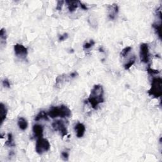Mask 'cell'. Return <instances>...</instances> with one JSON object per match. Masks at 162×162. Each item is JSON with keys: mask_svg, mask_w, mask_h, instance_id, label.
<instances>
[{"mask_svg": "<svg viewBox=\"0 0 162 162\" xmlns=\"http://www.w3.org/2000/svg\"><path fill=\"white\" fill-rule=\"evenodd\" d=\"M93 109H97L99 104L104 102V89L99 84L95 85L91 90L89 97L86 100Z\"/></svg>", "mask_w": 162, "mask_h": 162, "instance_id": "6da1fadb", "label": "cell"}, {"mask_svg": "<svg viewBox=\"0 0 162 162\" xmlns=\"http://www.w3.org/2000/svg\"><path fill=\"white\" fill-rule=\"evenodd\" d=\"M48 116L51 118L57 117L69 118L72 115L71 110L65 105H61L60 106H52L48 112Z\"/></svg>", "mask_w": 162, "mask_h": 162, "instance_id": "7a4b0ae2", "label": "cell"}, {"mask_svg": "<svg viewBox=\"0 0 162 162\" xmlns=\"http://www.w3.org/2000/svg\"><path fill=\"white\" fill-rule=\"evenodd\" d=\"M148 95L155 98H160L162 95V80L160 77L154 78L151 82L150 89L148 91Z\"/></svg>", "mask_w": 162, "mask_h": 162, "instance_id": "3957f363", "label": "cell"}, {"mask_svg": "<svg viewBox=\"0 0 162 162\" xmlns=\"http://www.w3.org/2000/svg\"><path fill=\"white\" fill-rule=\"evenodd\" d=\"M50 150V144L48 139L43 138V137L37 139L35 144V151L39 155L43 154Z\"/></svg>", "mask_w": 162, "mask_h": 162, "instance_id": "277c9868", "label": "cell"}, {"mask_svg": "<svg viewBox=\"0 0 162 162\" xmlns=\"http://www.w3.org/2000/svg\"><path fill=\"white\" fill-rule=\"evenodd\" d=\"M140 60L142 62L147 63L150 60V53H149L148 44L142 43L140 46V52H139Z\"/></svg>", "mask_w": 162, "mask_h": 162, "instance_id": "5b68a950", "label": "cell"}, {"mask_svg": "<svg viewBox=\"0 0 162 162\" xmlns=\"http://www.w3.org/2000/svg\"><path fill=\"white\" fill-rule=\"evenodd\" d=\"M52 127L55 131L59 132L60 134L62 136V137L67 135L68 134L67 129L62 120H56L53 122Z\"/></svg>", "mask_w": 162, "mask_h": 162, "instance_id": "8992f818", "label": "cell"}, {"mask_svg": "<svg viewBox=\"0 0 162 162\" xmlns=\"http://www.w3.org/2000/svg\"><path fill=\"white\" fill-rule=\"evenodd\" d=\"M14 51L16 56L22 60H25L28 54L27 48L20 44L14 45Z\"/></svg>", "mask_w": 162, "mask_h": 162, "instance_id": "52a82bcc", "label": "cell"}, {"mask_svg": "<svg viewBox=\"0 0 162 162\" xmlns=\"http://www.w3.org/2000/svg\"><path fill=\"white\" fill-rule=\"evenodd\" d=\"M74 129H75L76 132V135L77 137L80 138L84 136V134H85V131H86V127L82 123H77V124L76 125L75 127H74Z\"/></svg>", "mask_w": 162, "mask_h": 162, "instance_id": "ba28073f", "label": "cell"}, {"mask_svg": "<svg viewBox=\"0 0 162 162\" xmlns=\"http://www.w3.org/2000/svg\"><path fill=\"white\" fill-rule=\"evenodd\" d=\"M108 17L110 19H114L118 13V6L116 4H113L108 6Z\"/></svg>", "mask_w": 162, "mask_h": 162, "instance_id": "9c48e42d", "label": "cell"}, {"mask_svg": "<svg viewBox=\"0 0 162 162\" xmlns=\"http://www.w3.org/2000/svg\"><path fill=\"white\" fill-rule=\"evenodd\" d=\"M32 131H33L34 136L35 137L40 138L43 136V127L41 125L35 124L32 127Z\"/></svg>", "mask_w": 162, "mask_h": 162, "instance_id": "30bf717a", "label": "cell"}, {"mask_svg": "<svg viewBox=\"0 0 162 162\" xmlns=\"http://www.w3.org/2000/svg\"><path fill=\"white\" fill-rule=\"evenodd\" d=\"M7 113V108H6V106L3 103H1V104H0V125H1L3 124V122L6 119Z\"/></svg>", "mask_w": 162, "mask_h": 162, "instance_id": "8fae6325", "label": "cell"}, {"mask_svg": "<svg viewBox=\"0 0 162 162\" xmlns=\"http://www.w3.org/2000/svg\"><path fill=\"white\" fill-rule=\"evenodd\" d=\"M68 5V9L70 12L72 13L78 8L79 5V1H66Z\"/></svg>", "mask_w": 162, "mask_h": 162, "instance_id": "7c38bea8", "label": "cell"}, {"mask_svg": "<svg viewBox=\"0 0 162 162\" xmlns=\"http://www.w3.org/2000/svg\"><path fill=\"white\" fill-rule=\"evenodd\" d=\"M17 124L18 127L20 128V129H21L22 131L26 130L28 127V123L27 120L24 118V117H20L18 118Z\"/></svg>", "mask_w": 162, "mask_h": 162, "instance_id": "4fadbf2b", "label": "cell"}, {"mask_svg": "<svg viewBox=\"0 0 162 162\" xmlns=\"http://www.w3.org/2000/svg\"><path fill=\"white\" fill-rule=\"evenodd\" d=\"M48 113L44 111H41L35 117V121H39L40 120H48Z\"/></svg>", "mask_w": 162, "mask_h": 162, "instance_id": "5bb4252c", "label": "cell"}, {"mask_svg": "<svg viewBox=\"0 0 162 162\" xmlns=\"http://www.w3.org/2000/svg\"><path fill=\"white\" fill-rule=\"evenodd\" d=\"M135 58H136L135 56H133L132 57H131L130 59L124 65V69L125 70H129L132 65H133L135 63Z\"/></svg>", "mask_w": 162, "mask_h": 162, "instance_id": "9a60e30c", "label": "cell"}, {"mask_svg": "<svg viewBox=\"0 0 162 162\" xmlns=\"http://www.w3.org/2000/svg\"><path fill=\"white\" fill-rule=\"evenodd\" d=\"M152 26L155 29V30L156 31L158 35V37H159L160 39H161V23L160 24H158V23H154L152 25Z\"/></svg>", "mask_w": 162, "mask_h": 162, "instance_id": "2e32d148", "label": "cell"}, {"mask_svg": "<svg viewBox=\"0 0 162 162\" xmlns=\"http://www.w3.org/2000/svg\"><path fill=\"white\" fill-rule=\"evenodd\" d=\"M5 145L7 146L12 147L15 146V143L14 142V139H13V136L11 133H9L8 135V140L5 142Z\"/></svg>", "mask_w": 162, "mask_h": 162, "instance_id": "e0dca14e", "label": "cell"}, {"mask_svg": "<svg viewBox=\"0 0 162 162\" xmlns=\"http://www.w3.org/2000/svg\"><path fill=\"white\" fill-rule=\"evenodd\" d=\"M0 37H1V43L6 44V30L4 28H2L0 31Z\"/></svg>", "mask_w": 162, "mask_h": 162, "instance_id": "ac0fdd59", "label": "cell"}, {"mask_svg": "<svg viewBox=\"0 0 162 162\" xmlns=\"http://www.w3.org/2000/svg\"><path fill=\"white\" fill-rule=\"evenodd\" d=\"M95 44V42L93 40H91L89 42H87L83 44V48L84 50H88L92 48Z\"/></svg>", "mask_w": 162, "mask_h": 162, "instance_id": "d6986e66", "label": "cell"}, {"mask_svg": "<svg viewBox=\"0 0 162 162\" xmlns=\"http://www.w3.org/2000/svg\"><path fill=\"white\" fill-rule=\"evenodd\" d=\"M132 50V48L131 46H127L124 49H123L122 52L120 53L121 56L122 57H125L128 54V53L130 52V51Z\"/></svg>", "mask_w": 162, "mask_h": 162, "instance_id": "ffe728a7", "label": "cell"}, {"mask_svg": "<svg viewBox=\"0 0 162 162\" xmlns=\"http://www.w3.org/2000/svg\"><path fill=\"white\" fill-rule=\"evenodd\" d=\"M69 154L68 153L67 151H63L61 153V158L65 161H67L69 160Z\"/></svg>", "mask_w": 162, "mask_h": 162, "instance_id": "44dd1931", "label": "cell"}, {"mask_svg": "<svg viewBox=\"0 0 162 162\" xmlns=\"http://www.w3.org/2000/svg\"><path fill=\"white\" fill-rule=\"evenodd\" d=\"M147 70H148V72L150 74H151V75H153V74H158L160 73V71L159 70L152 69L150 67L148 68Z\"/></svg>", "mask_w": 162, "mask_h": 162, "instance_id": "7402d4cb", "label": "cell"}, {"mask_svg": "<svg viewBox=\"0 0 162 162\" xmlns=\"http://www.w3.org/2000/svg\"><path fill=\"white\" fill-rule=\"evenodd\" d=\"M3 85L5 87H7V88H10V82L8 79H5L3 80Z\"/></svg>", "mask_w": 162, "mask_h": 162, "instance_id": "603a6c76", "label": "cell"}, {"mask_svg": "<svg viewBox=\"0 0 162 162\" xmlns=\"http://www.w3.org/2000/svg\"><path fill=\"white\" fill-rule=\"evenodd\" d=\"M63 3H64L63 1H58L57 2V6H56V8L58 10H59V11L61 10V8H62Z\"/></svg>", "mask_w": 162, "mask_h": 162, "instance_id": "cb8c5ba5", "label": "cell"}, {"mask_svg": "<svg viewBox=\"0 0 162 162\" xmlns=\"http://www.w3.org/2000/svg\"><path fill=\"white\" fill-rule=\"evenodd\" d=\"M68 38V34L65 33L63 35H61L59 37V41H63L64 40H65L66 39Z\"/></svg>", "mask_w": 162, "mask_h": 162, "instance_id": "d4e9b609", "label": "cell"}, {"mask_svg": "<svg viewBox=\"0 0 162 162\" xmlns=\"http://www.w3.org/2000/svg\"><path fill=\"white\" fill-rule=\"evenodd\" d=\"M79 5H80V6L81 7V8L84 10H87V8L86 5L83 4V3L82 2H80V1H79Z\"/></svg>", "mask_w": 162, "mask_h": 162, "instance_id": "484cf974", "label": "cell"}]
</instances>
